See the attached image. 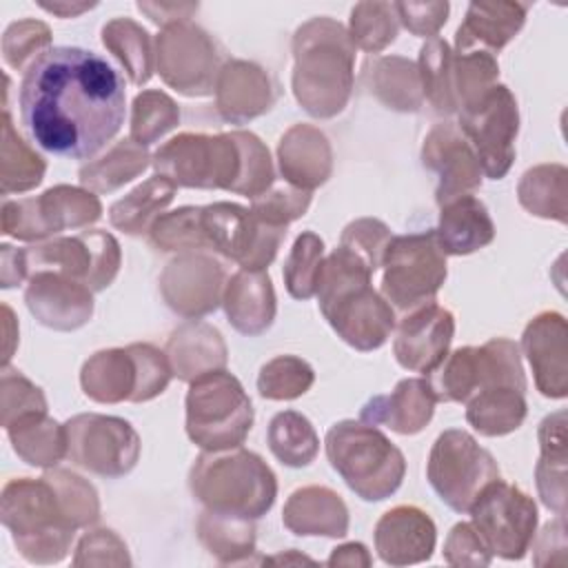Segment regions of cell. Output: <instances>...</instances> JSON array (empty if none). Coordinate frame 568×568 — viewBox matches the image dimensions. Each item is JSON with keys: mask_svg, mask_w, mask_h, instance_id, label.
I'll list each match as a JSON object with an SVG mask.
<instances>
[{"mask_svg": "<svg viewBox=\"0 0 568 568\" xmlns=\"http://www.w3.org/2000/svg\"><path fill=\"white\" fill-rule=\"evenodd\" d=\"M297 102L315 118L339 113L353 89V55L344 27L331 18H313L302 24L293 40Z\"/></svg>", "mask_w": 568, "mask_h": 568, "instance_id": "3957f363", "label": "cell"}, {"mask_svg": "<svg viewBox=\"0 0 568 568\" xmlns=\"http://www.w3.org/2000/svg\"><path fill=\"white\" fill-rule=\"evenodd\" d=\"M373 271L348 248L337 246L317 275V304L333 331L357 351L379 348L395 328L390 304L371 286Z\"/></svg>", "mask_w": 568, "mask_h": 568, "instance_id": "7a4b0ae2", "label": "cell"}, {"mask_svg": "<svg viewBox=\"0 0 568 568\" xmlns=\"http://www.w3.org/2000/svg\"><path fill=\"white\" fill-rule=\"evenodd\" d=\"M24 300L40 324L58 331L78 328L93 313L91 291L75 280L51 271L31 275Z\"/></svg>", "mask_w": 568, "mask_h": 568, "instance_id": "7402d4cb", "label": "cell"}, {"mask_svg": "<svg viewBox=\"0 0 568 568\" xmlns=\"http://www.w3.org/2000/svg\"><path fill=\"white\" fill-rule=\"evenodd\" d=\"M435 524L417 506H395L375 526V548L390 566L419 564L435 550Z\"/></svg>", "mask_w": 568, "mask_h": 568, "instance_id": "cb8c5ba5", "label": "cell"}, {"mask_svg": "<svg viewBox=\"0 0 568 568\" xmlns=\"http://www.w3.org/2000/svg\"><path fill=\"white\" fill-rule=\"evenodd\" d=\"M229 322L244 335L264 333L275 317V293L264 271H237L224 288Z\"/></svg>", "mask_w": 568, "mask_h": 568, "instance_id": "f546056e", "label": "cell"}, {"mask_svg": "<svg viewBox=\"0 0 568 568\" xmlns=\"http://www.w3.org/2000/svg\"><path fill=\"white\" fill-rule=\"evenodd\" d=\"M16 453L31 466H55L67 455L64 426L49 419L47 413H29L4 426Z\"/></svg>", "mask_w": 568, "mask_h": 568, "instance_id": "836d02e7", "label": "cell"}, {"mask_svg": "<svg viewBox=\"0 0 568 568\" xmlns=\"http://www.w3.org/2000/svg\"><path fill=\"white\" fill-rule=\"evenodd\" d=\"M2 521L31 561L62 559L75 532V524L47 477L9 481L2 490Z\"/></svg>", "mask_w": 568, "mask_h": 568, "instance_id": "8992f818", "label": "cell"}, {"mask_svg": "<svg viewBox=\"0 0 568 568\" xmlns=\"http://www.w3.org/2000/svg\"><path fill=\"white\" fill-rule=\"evenodd\" d=\"M517 129V100L504 84L490 87L459 111V131L475 151L481 173L493 180H501L515 160Z\"/></svg>", "mask_w": 568, "mask_h": 568, "instance_id": "9a60e30c", "label": "cell"}, {"mask_svg": "<svg viewBox=\"0 0 568 568\" xmlns=\"http://www.w3.org/2000/svg\"><path fill=\"white\" fill-rule=\"evenodd\" d=\"M200 537L202 541L215 552L222 561H237L235 552L246 555L253 552V526L251 519L233 517V515H220L206 510L200 517Z\"/></svg>", "mask_w": 568, "mask_h": 568, "instance_id": "ee69618b", "label": "cell"}, {"mask_svg": "<svg viewBox=\"0 0 568 568\" xmlns=\"http://www.w3.org/2000/svg\"><path fill=\"white\" fill-rule=\"evenodd\" d=\"M173 193L175 184L162 175H155L111 206V224L124 233L138 235L146 229L149 220L173 200Z\"/></svg>", "mask_w": 568, "mask_h": 568, "instance_id": "f35d334b", "label": "cell"}, {"mask_svg": "<svg viewBox=\"0 0 568 568\" xmlns=\"http://www.w3.org/2000/svg\"><path fill=\"white\" fill-rule=\"evenodd\" d=\"M191 490L211 513L244 519L262 517L275 501L273 470L248 450L200 455L191 468Z\"/></svg>", "mask_w": 568, "mask_h": 568, "instance_id": "277c9868", "label": "cell"}, {"mask_svg": "<svg viewBox=\"0 0 568 568\" xmlns=\"http://www.w3.org/2000/svg\"><path fill=\"white\" fill-rule=\"evenodd\" d=\"M158 69L166 84L186 95H206L213 91L215 47L211 38L191 22H175L164 27L155 40Z\"/></svg>", "mask_w": 568, "mask_h": 568, "instance_id": "d6986e66", "label": "cell"}, {"mask_svg": "<svg viewBox=\"0 0 568 568\" xmlns=\"http://www.w3.org/2000/svg\"><path fill=\"white\" fill-rule=\"evenodd\" d=\"M217 109L231 122H246L273 104L268 75L251 62L231 60L217 73Z\"/></svg>", "mask_w": 568, "mask_h": 568, "instance_id": "83f0119b", "label": "cell"}, {"mask_svg": "<svg viewBox=\"0 0 568 568\" xmlns=\"http://www.w3.org/2000/svg\"><path fill=\"white\" fill-rule=\"evenodd\" d=\"M100 200L75 186H53L40 197L2 204V233L18 240H42L67 226H84L100 217Z\"/></svg>", "mask_w": 568, "mask_h": 568, "instance_id": "e0dca14e", "label": "cell"}, {"mask_svg": "<svg viewBox=\"0 0 568 568\" xmlns=\"http://www.w3.org/2000/svg\"><path fill=\"white\" fill-rule=\"evenodd\" d=\"M271 453L286 466H308L320 448L313 424L297 410H282L268 424Z\"/></svg>", "mask_w": 568, "mask_h": 568, "instance_id": "d590c367", "label": "cell"}, {"mask_svg": "<svg viewBox=\"0 0 568 568\" xmlns=\"http://www.w3.org/2000/svg\"><path fill=\"white\" fill-rule=\"evenodd\" d=\"M435 235L446 255H468L493 242L495 224L481 200L462 195L442 206Z\"/></svg>", "mask_w": 568, "mask_h": 568, "instance_id": "4dcf8cb0", "label": "cell"}, {"mask_svg": "<svg viewBox=\"0 0 568 568\" xmlns=\"http://www.w3.org/2000/svg\"><path fill=\"white\" fill-rule=\"evenodd\" d=\"M151 242L162 251L178 248H209L202 226H200V206H182L173 213L158 217L151 224Z\"/></svg>", "mask_w": 568, "mask_h": 568, "instance_id": "f907efd6", "label": "cell"}, {"mask_svg": "<svg viewBox=\"0 0 568 568\" xmlns=\"http://www.w3.org/2000/svg\"><path fill=\"white\" fill-rule=\"evenodd\" d=\"M426 477L448 508L468 513L484 486L499 477V466L470 433L450 428L435 439Z\"/></svg>", "mask_w": 568, "mask_h": 568, "instance_id": "7c38bea8", "label": "cell"}, {"mask_svg": "<svg viewBox=\"0 0 568 568\" xmlns=\"http://www.w3.org/2000/svg\"><path fill=\"white\" fill-rule=\"evenodd\" d=\"M455 335V317L448 308L430 302L419 306L399 322L393 353L399 366L428 375L448 353Z\"/></svg>", "mask_w": 568, "mask_h": 568, "instance_id": "ffe728a7", "label": "cell"}, {"mask_svg": "<svg viewBox=\"0 0 568 568\" xmlns=\"http://www.w3.org/2000/svg\"><path fill=\"white\" fill-rule=\"evenodd\" d=\"M44 477L53 484V488H55L67 515L75 524V528L98 519V499H95V490L91 484H87L82 477L67 473V470L47 473Z\"/></svg>", "mask_w": 568, "mask_h": 568, "instance_id": "db71d44e", "label": "cell"}, {"mask_svg": "<svg viewBox=\"0 0 568 568\" xmlns=\"http://www.w3.org/2000/svg\"><path fill=\"white\" fill-rule=\"evenodd\" d=\"M519 202L532 215L566 222V169L544 164L526 171L519 184Z\"/></svg>", "mask_w": 568, "mask_h": 568, "instance_id": "b9f144b4", "label": "cell"}, {"mask_svg": "<svg viewBox=\"0 0 568 568\" xmlns=\"http://www.w3.org/2000/svg\"><path fill=\"white\" fill-rule=\"evenodd\" d=\"M466 419L481 435L495 437L517 430L526 417L524 390L510 386H493L466 402Z\"/></svg>", "mask_w": 568, "mask_h": 568, "instance_id": "e575fe53", "label": "cell"}, {"mask_svg": "<svg viewBox=\"0 0 568 568\" xmlns=\"http://www.w3.org/2000/svg\"><path fill=\"white\" fill-rule=\"evenodd\" d=\"M102 42L129 73L133 84H144L153 71V51L149 33L129 18H118L104 24Z\"/></svg>", "mask_w": 568, "mask_h": 568, "instance_id": "8d00e7d4", "label": "cell"}, {"mask_svg": "<svg viewBox=\"0 0 568 568\" xmlns=\"http://www.w3.org/2000/svg\"><path fill=\"white\" fill-rule=\"evenodd\" d=\"M468 513L470 526L490 555L504 559L526 555L537 528V506L524 490L497 477L484 486Z\"/></svg>", "mask_w": 568, "mask_h": 568, "instance_id": "4fadbf2b", "label": "cell"}, {"mask_svg": "<svg viewBox=\"0 0 568 568\" xmlns=\"http://www.w3.org/2000/svg\"><path fill=\"white\" fill-rule=\"evenodd\" d=\"M138 9L149 13V18L162 27L175 22H189L191 13L197 11V4H155V2H138Z\"/></svg>", "mask_w": 568, "mask_h": 568, "instance_id": "91938a15", "label": "cell"}, {"mask_svg": "<svg viewBox=\"0 0 568 568\" xmlns=\"http://www.w3.org/2000/svg\"><path fill=\"white\" fill-rule=\"evenodd\" d=\"M444 557L450 564H475V566L490 564V552L481 544L479 535L475 532V528L470 524H457L450 530V535L446 539Z\"/></svg>", "mask_w": 568, "mask_h": 568, "instance_id": "680465c9", "label": "cell"}, {"mask_svg": "<svg viewBox=\"0 0 568 568\" xmlns=\"http://www.w3.org/2000/svg\"><path fill=\"white\" fill-rule=\"evenodd\" d=\"M419 84L422 95L437 113H455L457 98L453 87V51L442 38H430L419 51Z\"/></svg>", "mask_w": 568, "mask_h": 568, "instance_id": "74e56055", "label": "cell"}, {"mask_svg": "<svg viewBox=\"0 0 568 568\" xmlns=\"http://www.w3.org/2000/svg\"><path fill=\"white\" fill-rule=\"evenodd\" d=\"M435 397L426 377L402 379L390 395L371 397L362 408V422L384 424L395 433L415 435L433 417Z\"/></svg>", "mask_w": 568, "mask_h": 568, "instance_id": "484cf974", "label": "cell"}, {"mask_svg": "<svg viewBox=\"0 0 568 568\" xmlns=\"http://www.w3.org/2000/svg\"><path fill=\"white\" fill-rule=\"evenodd\" d=\"M328 566H339V564H346V566H357V564H364L368 566L371 564V557L366 552V548L362 544H346V546H339L335 548V552L331 555V559L326 561Z\"/></svg>", "mask_w": 568, "mask_h": 568, "instance_id": "94428289", "label": "cell"}, {"mask_svg": "<svg viewBox=\"0 0 568 568\" xmlns=\"http://www.w3.org/2000/svg\"><path fill=\"white\" fill-rule=\"evenodd\" d=\"M200 226L209 248L246 271H264L286 235V226L264 222L251 209L231 202L200 206Z\"/></svg>", "mask_w": 568, "mask_h": 568, "instance_id": "5bb4252c", "label": "cell"}, {"mask_svg": "<svg viewBox=\"0 0 568 568\" xmlns=\"http://www.w3.org/2000/svg\"><path fill=\"white\" fill-rule=\"evenodd\" d=\"M42 9H47V11H51V13H58V16H62V18H69V16H78V13H82V11H87V9H91L93 4H89V2H80V4H69V2H53V4H47V2H42L40 4Z\"/></svg>", "mask_w": 568, "mask_h": 568, "instance_id": "6125c7cd", "label": "cell"}, {"mask_svg": "<svg viewBox=\"0 0 568 568\" xmlns=\"http://www.w3.org/2000/svg\"><path fill=\"white\" fill-rule=\"evenodd\" d=\"M284 526L295 535L342 537L348 530V510L337 493L322 486L295 490L284 506Z\"/></svg>", "mask_w": 568, "mask_h": 568, "instance_id": "1f68e13d", "label": "cell"}, {"mask_svg": "<svg viewBox=\"0 0 568 568\" xmlns=\"http://www.w3.org/2000/svg\"><path fill=\"white\" fill-rule=\"evenodd\" d=\"M397 13L390 2H359L351 11V42L364 51H382L397 36Z\"/></svg>", "mask_w": 568, "mask_h": 568, "instance_id": "bcb514c9", "label": "cell"}, {"mask_svg": "<svg viewBox=\"0 0 568 568\" xmlns=\"http://www.w3.org/2000/svg\"><path fill=\"white\" fill-rule=\"evenodd\" d=\"M422 160L424 166L439 175L435 191L439 206L455 197L473 195V191L481 184V166L475 151L453 122H442L428 133L424 140Z\"/></svg>", "mask_w": 568, "mask_h": 568, "instance_id": "44dd1931", "label": "cell"}, {"mask_svg": "<svg viewBox=\"0 0 568 568\" xmlns=\"http://www.w3.org/2000/svg\"><path fill=\"white\" fill-rule=\"evenodd\" d=\"M524 353L537 388L546 397H566V320L559 313L537 315L524 331Z\"/></svg>", "mask_w": 568, "mask_h": 568, "instance_id": "d4e9b609", "label": "cell"}, {"mask_svg": "<svg viewBox=\"0 0 568 568\" xmlns=\"http://www.w3.org/2000/svg\"><path fill=\"white\" fill-rule=\"evenodd\" d=\"M311 204V191L304 189H275L271 193H262L253 200L251 211L271 224L286 226L295 217L304 215Z\"/></svg>", "mask_w": 568, "mask_h": 568, "instance_id": "9f6ffc18", "label": "cell"}, {"mask_svg": "<svg viewBox=\"0 0 568 568\" xmlns=\"http://www.w3.org/2000/svg\"><path fill=\"white\" fill-rule=\"evenodd\" d=\"M67 457L104 477L126 475L140 455V439L129 422L104 415H78L67 422Z\"/></svg>", "mask_w": 568, "mask_h": 568, "instance_id": "ac0fdd59", "label": "cell"}, {"mask_svg": "<svg viewBox=\"0 0 568 568\" xmlns=\"http://www.w3.org/2000/svg\"><path fill=\"white\" fill-rule=\"evenodd\" d=\"M20 120L40 149L91 160L124 122V80L98 53L51 47L24 71L18 93Z\"/></svg>", "mask_w": 568, "mask_h": 568, "instance_id": "6da1fadb", "label": "cell"}, {"mask_svg": "<svg viewBox=\"0 0 568 568\" xmlns=\"http://www.w3.org/2000/svg\"><path fill=\"white\" fill-rule=\"evenodd\" d=\"M169 362L178 377L195 379L202 373L222 368L226 348L215 328L206 324H186L169 339Z\"/></svg>", "mask_w": 568, "mask_h": 568, "instance_id": "d6a6232c", "label": "cell"}, {"mask_svg": "<svg viewBox=\"0 0 568 568\" xmlns=\"http://www.w3.org/2000/svg\"><path fill=\"white\" fill-rule=\"evenodd\" d=\"M51 42L49 27L38 20H20L13 22L2 38V53L4 62L13 69H22L31 64L40 53H44Z\"/></svg>", "mask_w": 568, "mask_h": 568, "instance_id": "816d5d0a", "label": "cell"}, {"mask_svg": "<svg viewBox=\"0 0 568 568\" xmlns=\"http://www.w3.org/2000/svg\"><path fill=\"white\" fill-rule=\"evenodd\" d=\"M47 413L44 395L18 371H2V426H9L22 415Z\"/></svg>", "mask_w": 568, "mask_h": 568, "instance_id": "11a10c76", "label": "cell"}, {"mask_svg": "<svg viewBox=\"0 0 568 568\" xmlns=\"http://www.w3.org/2000/svg\"><path fill=\"white\" fill-rule=\"evenodd\" d=\"M397 20L415 36H433L446 22L448 2H393Z\"/></svg>", "mask_w": 568, "mask_h": 568, "instance_id": "6f0895ef", "label": "cell"}, {"mask_svg": "<svg viewBox=\"0 0 568 568\" xmlns=\"http://www.w3.org/2000/svg\"><path fill=\"white\" fill-rule=\"evenodd\" d=\"M280 166L295 186L311 191L331 175V146L322 131L308 124H295L280 140Z\"/></svg>", "mask_w": 568, "mask_h": 568, "instance_id": "f1b7e54d", "label": "cell"}, {"mask_svg": "<svg viewBox=\"0 0 568 568\" xmlns=\"http://www.w3.org/2000/svg\"><path fill=\"white\" fill-rule=\"evenodd\" d=\"M153 166L180 186L235 191L244 166L240 131L222 135L182 133L158 149Z\"/></svg>", "mask_w": 568, "mask_h": 568, "instance_id": "9c48e42d", "label": "cell"}, {"mask_svg": "<svg viewBox=\"0 0 568 568\" xmlns=\"http://www.w3.org/2000/svg\"><path fill=\"white\" fill-rule=\"evenodd\" d=\"M180 120L175 102L162 91H142L133 100L131 140L146 146L173 129Z\"/></svg>", "mask_w": 568, "mask_h": 568, "instance_id": "c3c4849f", "label": "cell"}, {"mask_svg": "<svg viewBox=\"0 0 568 568\" xmlns=\"http://www.w3.org/2000/svg\"><path fill=\"white\" fill-rule=\"evenodd\" d=\"M326 455L348 488L366 501L386 499L404 479L402 450L366 422L333 424L326 433Z\"/></svg>", "mask_w": 568, "mask_h": 568, "instance_id": "5b68a950", "label": "cell"}, {"mask_svg": "<svg viewBox=\"0 0 568 568\" xmlns=\"http://www.w3.org/2000/svg\"><path fill=\"white\" fill-rule=\"evenodd\" d=\"M146 164H149V155L144 146H140L133 140H122L109 151V155L87 164L80 171V182L98 193L113 191L124 182L133 180L138 173H142Z\"/></svg>", "mask_w": 568, "mask_h": 568, "instance_id": "60d3db41", "label": "cell"}, {"mask_svg": "<svg viewBox=\"0 0 568 568\" xmlns=\"http://www.w3.org/2000/svg\"><path fill=\"white\" fill-rule=\"evenodd\" d=\"M27 273L51 271L84 284L89 291L106 288L120 268V246L104 231H84L24 251Z\"/></svg>", "mask_w": 568, "mask_h": 568, "instance_id": "2e32d148", "label": "cell"}, {"mask_svg": "<svg viewBox=\"0 0 568 568\" xmlns=\"http://www.w3.org/2000/svg\"><path fill=\"white\" fill-rule=\"evenodd\" d=\"M324 262V242L313 231H304L293 242V248L284 262V284L295 300H308L315 295L317 275Z\"/></svg>", "mask_w": 568, "mask_h": 568, "instance_id": "f6af8a7d", "label": "cell"}, {"mask_svg": "<svg viewBox=\"0 0 568 568\" xmlns=\"http://www.w3.org/2000/svg\"><path fill=\"white\" fill-rule=\"evenodd\" d=\"M313 379V368L304 359L295 355H280L262 366L257 388L260 395L268 399H295L311 388Z\"/></svg>", "mask_w": 568, "mask_h": 568, "instance_id": "681fc988", "label": "cell"}, {"mask_svg": "<svg viewBox=\"0 0 568 568\" xmlns=\"http://www.w3.org/2000/svg\"><path fill=\"white\" fill-rule=\"evenodd\" d=\"M173 375L169 357L151 344L100 351L82 366V388L95 402H146L160 395Z\"/></svg>", "mask_w": 568, "mask_h": 568, "instance_id": "30bf717a", "label": "cell"}, {"mask_svg": "<svg viewBox=\"0 0 568 568\" xmlns=\"http://www.w3.org/2000/svg\"><path fill=\"white\" fill-rule=\"evenodd\" d=\"M388 242L390 231L384 222L375 217H359L344 229L339 246L355 253L375 273V268L382 266Z\"/></svg>", "mask_w": 568, "mask_h": 568, "instance_id": "f5cc1de1", "label": "cell"}, {"mask_svg": "<svg viewBox=\"0 0 568 568\" xmlns=\"http://www.w3.org/2000/svg\"><path fill=\"white\" fill-rule=\"evenodd\" d=\"M435 402H468L493 386H510L526 393V377L519 348L506 337H495L484 346H464L426 375Z\"/></svg>", "mask_w": 568, "mask_h": 568, "instance_id": "ba28073f", "label": "cell"}, {"mask_svg": "<svg viewBox=\"0 0 568 568\" xmlns=\"http://www.w3.org/2000/svg\"><path fill=\"white\" fill-rule=\"evenodd\" d=\"M371 87L375 95L397 111H417L422 104V84L417 69L404 58H379L373 62Z\"/></svg>", "mask_w": 568, "mask_h": 568, "instance_id": "ab89813d", "label": "cell"}, {"mask_svg": "<svg viewBox=\"0 0 568 568\" xmlns=\"http://www.w3.org/2000/svg\"><path fill=\"white\" fill-rule=\"evenodd\" d=\"M382 266L384 300L402 313L435 302L446 280V253L437 242L435 229L390 237Z\"/></svg>", "mask_w": 568, "mask_h": 568, "instance_id": "8fae6325", "label": "cell"}, {"mask_svg": "<svg viewBox=\"0 0 568 568\" xmlns=\"http://www.w3.org/2000/svg\"><path fill=\"white\" fill-rule=\"evenodd\" d=\"M222 268L206 255H182L162 273L166 304L186 317L213 311L220 302Z\"/></svg>", "mask_w": 568, "mask_h": 568, "instance_id": "603a6c76", "label": "cell"}, {"mask_svg": "<svg viewBox=\"0 0 568 568\" xmlns=\"http://www.w3.org/2000/svg\"><path fill=\"white\" fill-rule=\"evenodd\" d=\"M2 193H22L38 186L44 175V162L16 135L7 109L2 113Z\"/></svg>", "mask_w": 568, "mask_h": 568, "instance_id": "7bdbcfd3", "label": "cell"}, {"mask_svg": "<svg viewBox=\"0 0 568 568\" xmlns=\"http://www.w3.org/2000/svg\"><path fill=\"white\" fill-rule=\"evenodd\" d=\"M253 424V406L242 384L224 368L191 379L186 393V433L204 450L237 448Z\"/></svg>", "mask_w": 568, "mask_h": 568, "instance_id": "52a82bcc", "label": "cell"}, {"mask_svg": "<svg viewBox=\"0 0 568 568\" xmlns=\"http://www.w3.org/2000/svg\"><path fill=\"white\" fill-rule=\"evenodd\" d=\"M528 4L519 2H473L457 29V53L479 51L497 53L524 27Z\"/></svg>", "mask_w": 568, "mask_h": 568, "instance_id": "4316f807", "label": "cell"}, {"mask_svg": "<svg viewBox=\"0 0 568 568\" xmlns=\"http://www.w3.org/2000/svg\"><path fill=\"white\" fill-rule=\"evenodd\" d=\"M499 67L493 53L486 51H464L453 55V87L457 98V109H466L477 98H481L490 87H495Z\"/></svg>", "mask_w": 568, "mask_h": 568, "instance_id": "7dc6e473", "label": "cell"}]
</instances>
